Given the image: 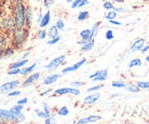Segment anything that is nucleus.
Returning a JSON list of instances; mask_svg holds the SVG:
<instances>
[{"label": "nucleus", "instance_id": "f8f14e48", "mask_svg": "<svg viewBox=\"0 0 149 124\" xmlns=\"http://www.w3.org/2000/svg\"><path fill=\"white\" fill-rule=\"evenodd\" d=\"M32 8L30 6H25V27L26 28H30L31 25V22H32Z\"/></svg>", "mask_w": 149, "mask_h": 124}, {"label": "nucleus", "instance_id": "864d4df0", "mask_svg": "<svg viewBox=\"0 0 149 124\" xmlns=\"http://www.w3.org/2000/svg\"><path fill=\"white\" fill-rule=\"evenodd\" d=\"M113 11H115L116 13H123V12H124V9H123V8H120V7H115V8H113Z\"/></svg>", "mask_w": 149, "mask_h": 124}, {"label": "nucleus", "instance_id": "4be33fe9", "mask_svg": "<svg viewBox=\"0 0 149 124\" xmlns=\"http://www.w3.org/2000/svg\"><path fill=\"white\" fill-rule=\"evenodd\" d=\"M141 66H142V61H141V59H139V57H135V59L131 60L130 63H129V67H130V68L141 67Z\"/></svg>", "mask_w": 149, "mask_h": 124}, {"label": "nucleus", "instance_id": "9b49d317", "mask_svg": "<svg viewBox=\"0 0 149 124\" xmlns=\"http://www.w3.org/2000/svg\"><path fill=\"white\" fill-rule=\"evenodd\" d=\"M100 99V93L96 91V92H91L90 95H87L85 99H84V104L85 105H93L95 104L97 100Z\"/></svg>", "mask_w": 149, "mask_h": 124}, {"label": "nucleus", "instance_id": "a878e982", "mask_svg": "<svg viewBox=\"0 0 149 124\" xmlns=\"http://www.w3.org/2000/svg\"><path fill=\"white\" fill-rule=\"evenodd\" d=\"M90 18V13L87 11H84V12H80L78 14V21H85Z\"/></svg>", "mask_w": 149, "mask_h": 124}, {"label": "nucleus", "instance_id": "bf43d9fd", "mask_svg": "<svg viewBox=\"0 0 149 124\" xmlns=\"http://www.w3.org/2000/svg\"><path fill=\"white\" fill-rule=\"evenodd\" d=\"M146 61H147V63H149V55L148 56H146Z\"/></svg>", "mask_w": 149, "mask_h": 124}, {"label": "nucleus", "instance_id": "6e6552de", "mask_svg": "<svg viewBox=\"0 0 149 124\" xmlns=\"http://www.w3.org/2000/svg\"><path fill=\"white\" fill-rule=\"evenodd\" d=\"M9 41H10L9 35H7L5 31H2L0 29V52L9 46Z\"/></svg>", "mask_w": 149, "mask_h": 124}, {"label": "nucleus", "instance_id": "4468645a", "mask_svg": "<svg viewBox=\"0 0 149 124\" xmlns=\"http://www.w3.org/2000/svg\"><path fill=\"white\" fill-rule=\"evenodd\" d=\"M49 22H51V12L48 11L45 13V15H42V18L39 22V25H40V28H45L49 24Z\"/></svg>", "mask_w": 149, "mask_h": 124}, {"label": "nucleus", "instance_id": "2f4dec72", "mask_svg": "<svg viewBox=\"0 0 149 124\" xmlns=\"http://www.w3.org/2000/svg\"><path fill=\"white\" fill-rule=\"evenodd\" d=\"M125 89L127 90L129 92H131V93H138V92L140 91V89H139L136 85H126Z\"/></svg>", "mask_w": 149, "mask_h": 124}, {"label": "nucleus", "instance_id": "a211bd4d", "mask_svg": "<svg viewBox=\"0 0 149 124\" xmlns=\"http://www.w3.org/2000/svg\"><path fill=\"white\" fill-rule=\"evenodd\" d=\"M79 36H80L81 39H86V40H88V41L94 39L92 34H91V29H85V30L80 31V32H79Z\"/></svg>", "mask_w": 149, "mask_h": 124}, {"label": "nucleus", "instance_id": "bb28decb", "mask_svg": "<svg viewBox=\"0 0 149 124\" xmlns=\"http://www.w3.org/2000/svg\"><path fill=\"white\" fill-rule=\"evenodd\" d=\"M117 14H118V13H116V12L112 9V11H109V12L104 15V18L108 20V21H109V20H115V18H117Z\"/></svg>", "mask_w": 149, "mask_h": 124}, {"label": "nucleus", "instance_id": "680f3d73", "mask_svg": "<svg viewBox=\"0 0 149 124\" xmlns=\"http://www.w3.org/2000/svg\"><path fill=\"white\" fill-rule=\"evenodd\" d=\"M140 1H147V0H140Z\"/></svg>", "mask_w": 149, "mask_h": 124}, {"label": "nucleus", "instance_id": "69168bd1", "mask_svg": "<svg viewBox=\"0 0 149 124\" xmlns=\"http://www.w3.org/2000/svg\"><path fill=\"white\" fill-rule=\"evenodd\" d=\"M0 69H1V68H0Z\"/></svg>", "mask_w": 149, "mask_h": 124}, {"label": "nucleus", "instance_id": "aec40b11", "mask_svg": "<svg viewBox=\"0 0 149 124\" xmlns=\"http://www.w3.org/2000/svg\"><path fill=\"white\" fill-rule=\"evenodd\" d=\"M94 47V39H92L91 41H88V43H86L85 45H81V52H90V51H92Z\"/></svg>", "mask_w": 149, "mask_h": 124}, {"label": "nucleus", "instance_id": "412c9836", "mask_svg": "<svg viewBox=\"0 0 149 124\" xmlns=\"http://www.w3.org/2000/svg\"><path fill=\"white\" fill-rule=\"evenodd\" d=\"M28 63V60L26 59H23V60H19L17 62H14L9 66V68H23L25 64Z\"/></svg>", "mask_w": 149, "mask_h": 124}, {"label": "nucleus", "instance_id": "49530a36", "mask_svg": "<svg viewBox=\"0 0 149 124\" xmlns=\"http://www.w3.org/2000/svg\"><path fill=\"white\" fill-rule=\"evenodd\" d=\"M72 5H71V8H78L79 7V4H80V0H74L72 2H71Z\"/></svg>", "mask_w": 149, "mask_h": 124}, {"label": "nucleus", "instance_id": "f03ea898", "mask_svg": "<svg viewBox=\"0 0 149 124\" xmlns=\"http://www.w3.org/2000/svg\"><path fill=\"white\" fill-rule=\"evenodd\" d=\"M28 35H29V28H22V29H14L13 32L10 34V41L12 45L15 46V48H21L24 46L26 39H28Z\"/></svg>", "mask_w": 149, "mask_h": 124}, {"label": "nucleus", "instance_id": "423d86ee", "mask_svg": "<svg viewBox=\"0 0 149 124\" xmlns=\"http://www.w3.org/2000/svg\"><path fill=\"white\" fill-rule=\"evenodd\" d=\"M19 84V81H12V82H7V83H5V84L0 85V93L6 94V93H8V92H10V91H13V90L16 89Z\"/></svg>", "mask_w": 149, "mask_h": 124}, {"label": "nucleus", "instance_id": "b1692460", "mask_svg": "<svg viewBox=\"0 0 149 124\" xmlns=\"http://www.w3.org/2000/svg\"><path fill=\"white\" fill-rule=\"evenodd\" d=\"M57 115H60V116H67V115H69V109H68V107L67 106L60 107V108L57 109Z\"/></svg>", "mask_w": 149, "mask_h": 124}, {"label": "nucleus", "instance_id": "ddd939ff", "mask_svg": "<svg viewBox=\"0 0 149 124\" xmlns=\"http://www.w3.org/2000/svg\"><path fill=\"white\" fill-rule=\"evenodd\" d=\"M101 117L99 115H91L88 117H85V118H80L77 121L78 124H85V123H90V122H96V121H100Z\"/></svg>", "mask_w": 149, "mask_h": 124}, {"label": "nucleus", "instance_id": "393cba45", "mask_svg": "<svg viewBox=\"0 0 149 124\" xmlns=\"http://www.w3.org/2000/svg\"><path fill=\"white\" fill-rule=\"evenodd\" d=\"M8 114H9V110H7V109H0V120L2 122H7Z\"/></svg>", "mask_w": 149, "mask_h": 124}, {"label": "nucleus", "instance_id": "dca6fc26", "mask_svg": "<svg viewBox=\"0 0 149 124\" xmlns=\"http://www.w3.org/2000/svg\"><path fill=\"white\" fill-rule=\"evenodd\" d=\"M107 77H108V70L103 69V70H100V74L95 78H93L92 81H94V82H104L107 79Z\"/></svg>", "mask_w": 149, "mask_h": 124}, {"label": "nucleus", "instance_id": "f704fd0d", "mask_svg": "<svg viewBox=\"0 0 149 124\" xmlns=\"http://www.w3.org/2000/svg\"><path fill=\"white\" fill-rule=\"evenodd\" d=\"M103 8L107 9V11H112L115 8V6L112 5V2H110V1H104L103 2Z\"/></svg>", "mask_w": 149, "mask_h": 124}, {"label": "nucleus", "instance_id": "7ed1b4c3", "mask_svg": "<svg viewBox=\"0 0 149 124\" xmlns=\"http://www.w3.org/2000/svg\"><path fill=\"white\" fill-rule=\"evenodd\" d=\"M0 29H1L2 31H5L7 35H10V34L13 32V30L15 29L13 15L5 14L2 18H0Z\"/></svg>", "mask_w": 149, "mask_h": 124}, {"label": "nucleus", "instance_id": "79ce46f5", "mask_svg": "<svg viewBox=\"0 0 149 124\" xmlns=\"http://www.w3.org/2000/svg\"><path fill=\"white\" fill-rule=\"evenodd\" d=\"M106 39H107V40L113 39V31H112V30H108V31L106 32Z\"/></svg>", "mask_w": 149, "mask_h": 124}, {"label": "nucleus", "instance_id": "09e8293b", "mask_svg": "<svg viewBox=\"0 0 149 124\" xmlns=\"http://www.w3.org/2000/svg\"><path fill=\"white\" fill-rule=\"evenodd\" d=\"M148 51H149V44L148 45H146V46H143V47L140 50V52H141L142 54H146V52H148Z\"/></svg>", "mask_w": 149, "mask_h": 124}, {"label": "nucleus", "instance_id": "e433bc0d", "mask_svg": "<svg viewBox=\"0 0 149 124\" xmlns=\"http://www.w3.org/2000/svg\"><path fill=\"white\" fill-rule=\"evenodd\" d=\"M55 25H56V28L58 29V31H63V30H64V23H63L62 20H57Z\"/></svg>", "mask_w": 149, "mask_h": 124}, {"label": "nucleus", "instance_id": "de8ad7c7", "mask_svg": "<svg viewBox=\"0 0 149 124\" xmlns=\"http://www.w3.org/2000/svg\"><path fill=\"white\" fill-rule=\"evenodd\" d=\"M109 23H111L113 25H117V27H120L122 25V23L118 22V21H116V20H109Z\"/></svg>", "mask_w": 149, "mask_h": 124}, {"label": "nucleus", "instance_id": "603ef678", "mask_svg": "<svg viewBox=\"0 0 149 124\" xmlns=\"http://www.w3.org/2000/svg\"><path fill=\"white\" fill-rule=\"evenodd\" d=\"M88 0H80V4H79V7H84L86 5H88Z\"/></svg>", "mask_w": 149, "mask_h": 124}, {"label": "nucleus", "instance_id": "e2e57ef3", "mask_svg": "<svg viewBox=\"0 0 149 124\" xmlns=\"http://www.w3.org/2000/svg\"><path fill=\"white\" fill-rule=\"evenodd\" d=\"M13 1H15V0H13Z\"/></svg>", "mask_w": 149, "mask_h": 124}, {"label": "nucleus", "instance_id": "6e6d98bb", "mask_svg": "<svg viewBox=\"0 0 149 124\" xmlns=\"http://www.w3.org/2000/svg\"><path fill=\"white\" fill-rule=\"evenodd\" d=\"M99 74H100V70L95 71V72H94V74H92V75H91V76H90V78H91V79H93V78H95V77H96V76H97V75H99Z\"/></svg>", "mask_w": 149, "mask_h": 124}, {"label": "nucleus", "instance_id": "8fccbe9b", "mask_svg": "<svg viewBox=\"0 0 149 124\" xmlns=\"http://www.w3.org/2000/svg\"><path fill=\"white\" fill-rule=\"evenodd\" d=\"M17 104H19V105H23V106H24V105H26V104H28V99H26V98L21 99V100H19V101H17Z\"/></svg>", "mask_w": 149, "mask_h": 124}, {"label": "nucleus", "instance_id": "1a4fd4ad", "mask_svg": "<svg viewBox=\"0 0 149 124\" xmlns=\"http://www.w3.org/2000/svg\"><path fill=\"white\" fill-rule=\"evenodd\" d=\"M85 63H86V59H85V57H83L81 60H79L78 62H76L74 64H72V66H70V67H67V68L62 69V74H68V72L76 71L77 69H79L81 66H84Z\"/></svg>", "mask_w": 149, "mask_h": 124}, {"label": "nucleus", "instance_id": "39448f33", "mask_svg": "<svg viewBox=\"0 0 149 124\" xmlns=\"http://www.w3.org/2000/svg\"><path fill=\"white\" fill-rule=\"evenodd\" d=\"M64 61H65V55H60V56L55 57L54 60H52L48 64H46L45 69H47V70H55L56 68H58Z\"/></svg>", "mask_w": 149, "mask_h": 124}, {"label": "nucleus", "instance_id": "4d7b16f0", "mask_svg": "<svg viewBox=\"0 0 149 124\" xmlns=\"http://www.w3.org/2000/svg\"><path fill=\"white\" fill-rule=\"evenodd\" d=\"M112 1H115V2H118V4H123V2H124V0H112Z\"/></svg>", "mask_w": 149, "mask_h": 124}, {"label": "nucleus", "instance_id": "37998d69", "mask_svg": "<svg viewBox=\"0 0 149 124\" xmlns=\"http://www.w3.org/2000/svg\"><path fill=\"white\" fill-rule=\"evenodd\" d=\"M8 94V97H16V95H19L21 94V91H19V90H13V91H10V92H8L7 93Z\"/></svg>", "mask_w": 149, "mask_h": 124}, {"label": "nucleus", "instance_id": "c756f323", "mask_svg": "<svg viewBox=\"0 0 149 124\" xmlns=\"http://www.w3.org/2000/svg\"><path fill=\"white\" fill-rule=\"evenodd\" d=\"M140 90H148L149 89V82H136L135 84Z\"/></svg>", "mask_w": 149, "mask_h": 124}, {"label": "nucleus", "instance_id": "473e14b6", "mask_svg": "<svg viewBox=\"0 0 149 124\" xmlns=\"http://www.w3.org/2000/svg\"><path fill=\"white\" fill-rule=\"evenodd\" d=\"M42 108H44V113H45V115H46V117H49L52 114H51V109H49V107L47 105V102H42Z\"/></svg>", "mask_w": 149, "mask_h": 124}, {"label": "nucleus", "instance_id": "9d476101", "mask_svg": "<svg viewBox=\"0 0 149 124\" xmlns=\"http://www.w3.org/2000/svg\"><path fill=\"white\" fill-rule=\"evenodd\" d=\"M40 77V74L39 72H33V74H31L28 78H25V81L22 83V88H29V86H31L35 82H37L38 78Z\"/></svg>", "mask_w": 149, "mask_h": 124}, {"label": "nucleus", "instance_id": "0e129e2a", "mask_svg": "<svg viewBox=\"0 0 149 124\" xmlns=\"http://www.w3.org/2000/svg\"><path fill=\"white\" fill-rule=\"evenodd\" d=\"M148 91H149V89H148Z\"/></svg>", "mask_w": 149, "mask_h": 124}, {"label": "nucleus", "instance_id": "c85d7f7f", "mask_svg": "<svg viewBox=\"0 0 149 124\" xmlns=\"http://www.w3.org/2000/svg\"><path fill=\"white\" fill-rule=\"evenodd\" d=\"M10 110L15 114V115H19V113H22V110H23V105H16V106H14V107H12L10 108Z\"/></svg>", "mask_w": 149, "mask_h": 124}, {"label": "nucleus", "instance_id": "20e7f679", "mask_svg": "<svg viewBox=\"0 0 149 124\" xmlns=\"http://www.w3.org/2000/svg\"><path fill=\"white\" fill-rule=\"evenodd\" d=\"M54 94L55 95H60V97H62V95H65V94H72L74 97H78L79 94H80V91L78 88H61V89H57L54 91Z\"/></svg>", "mask_w": 149, "mask_h": 124}, {"label": "nucleus", "instance_id": "ea45409f", "mask_svg": "<svg viewBox=\"0 0 149 124\" xmlns=\"http://www.w3.org/2000/svg\"><path fill=\"white\" fill-rule=\"evenodd\" d=\"M52 123H55V117H54V115H51L49 117H46V118H45V124H52Z\"/></svg>", "mask_w": 149, "mask_h": 124}, {"label": "nucleus", "instance_id": "a19ab883", "mask_svg": "<svg viewBox=\"0 0 149 124\" xmlns=\"http://www.w3.org/2000/svg\"><path fill=\"white\" fill-rule=\"evenodd\" d=\"M35 113H36V115H37L38 117H40V118H46V115H45L44 110H40V109H36V110H35Z\"/></svg>", "mask_w": 149, "mask_h": 124}, {"label": "nucleus", "instance_id": "13d9d810", "mask_svg": "<svg viewBox=\"0 0 149 124\" xmlns=\"http://www.w3.org/2000/svg\"><path fill=\"white\" fill-rule=\"evenodd\" d=\"M29 54H30V52H26V53H24V55H23V59H25V57H26Z\"/></svg>", "mask_w": 149, "mask_h": 124}, {"label": "nucleus", "instance_id": "c03bdc74", "mask_svg": "<svg viewBox=\"0 0 149 124\" xmlns=\"http://www.w3.org/2000/svg\"><path fill=\"white\" fill-rule=\"evenodd\" d=\"M54 1H55V0H44V6H45L46 8H49V7L54 4Z\"/></svg>", "mask_w": 149, "mask_h": 124}, {"label": "nucleus", "instance_id": "c9c22d12", "mask_svg": "<svg viewBox=\"0 0 149 124\" xmlns=\"http://www.w3.org/2000/svg\"><path fill=\"white\" fill-rule=\"evenodd\" d=\"M21 72V68H9V70L7 71V75H19Z\"/></svg>", "mask_w": 149, "mask_h": 124}, {"label": "nucleus", "instance_id": "5fc2aeb1", "mask_svg": "<svg viewBox=\"0 0 149 124\" xmlns=\"http://www.w3.org/2000/svg\"><path fill=\"white\" fill-rule=\"evenodd\" d=\"M49 93H52V90L51 89L47 90V91H45V92H42L40 95H41V97H45V95H47V94H49Z\"/></svg>", "mask_w": 149, "mask_h": 124}, {"label": "nucleus", "instance_id": "7c9ffc66", "mask_svg": "<svg viewBox=\"0 0 149 124\" xmlns=\"http://www.w3.org/2000/svg\"><path fill=\"white\" fill-rule=\"evenodd\" d=\"M37 37H38V39H45V38L47 37V31H46L44 28H41L37 32Z\"/></svg>", "mask_w": 149, "mask_h": 124}, {"label": "nucleus", "instance_id": "a18cd8bd", "mask_svg": "<svg viewBox=\"0 0 149 124\" xmlns=\"http://www.w3.org/2000/svg\"><path fill=\"white\" fill-rule=\"evenodd\" d=\"M84 85V83L83 82H79V81H76V82H72L71 83V86H74V88H80V86H83Z\"/></svg>", "mask_w": 149, "mask_h": 124}, {"label": "nucleus", "instance_id": "6ab92c4d", "mask_svg": "<svg viewBox=\"0 0 149 124\" xmlns=\"http://www.w3.org/2000/svg\"><path fill=\"white\" fill-rule=\"evenodd\" d=\"M37 67V64L36 63H32L31 66H29V67H25V68H23V69H21V75L22 76H26V75H29V74H31L32 71L35 70V68Z\"/></svg>", "mask_w": 149, "mask_h": 124}, {"label": "nucleus", "instance_id": "0eeeda50", "mask_svg": "<svg viewBox=\"0 0 149 124\" xmlns=\"http://www.w3.org/2000/svg\"><path fill=\"white\" fill-rule=\"evenodd\" d=\"M145 44H146V39H143V38L136 39V40L131 45V47H130V50H129V52H127V54L135 53V52L140 51V50L145 46Z\"/></svg>", "mask_w": 149, "mask_h": 124}, {"label": "nucleus", "instance_id": "3c124183", "mask_svg": "<svg viewBox=\"0 0 149 124\" xmlns=\"http://www.w3.org/2000/svg\"><path fill=\"white\" fill-rule=\"evenodd\" d=\"M17 118H19V122H23V121H25V116H24L22 113H19V115H17Z\"/></svg>", "mask_w": 149, "mask_h": 124}, {"label": "nucleus", "instance_id": "58836bf2", "mask_svg": "<svg viewBox=\"0 0 149 124\" xmlns=\"http://www.w3.org/2000/svg\"><path fill=\"white\" fill-rule=\"evenodd\" d=\"M61 40V37H60V35L57 36V37H54V38H51L49 39V41H47V45H54V44H56L57 41H60Z\"/></svg>", "mask_w": 149, "mask_h": 124}, {"label": "nucleus", "instance_id": "4c0bfd02", "mask_svg": "<svg viewBox=\"0 0 149 124\" xmlns=\"http://www.w3.org/2000/svg\"><path fill=\"white\" fill-rule=\"evenodd\" d=\"M102 88H103V85H102V84H99V85H95V86H92V88L87 89V92H88V93H91V92H96V91L101 90Z\"/></svg>", "mask_w": 149, "mask_h": 124}, {"label": "nucleus", "instance_id": "f3484780", "mask_svg": "<svg viewBox=\"0 0 149 124\" xmlns=\"http://www.w3.org/2000/svg\"><path fill=\"white\" fill-rule=\"evenodd\" d=\"M15 53V50L13 47H6L3 51L0 52V59H3V57H9L12 55H14Z\"/></svg>", "mask_w": 149, "mask_h": 124}, {"label": "nucleus", "instance_id": "72a5a7b5", "mask_svg": "<svg viewBox=\"0 0 149 124\" xmlns=\"http://www.w3.org/2000/svg\"><path fill=\"white\" fill-rule=\"evenodd\" d=\"M112 88H125L127 84L124 83V82H120V81H115L111 83Z\"/></svg>", "mask_w": 149, "mask_h": 124}, {"label": "nucleus", "instance_id": "5701e85b", "mask_svg": "<svg viewBox=\"0 0 149 124\" xmlns=\"http://www.w3.org/2000/svg\"><path fill=\"white\" fill-rule=\"evenodd\" d=\"M58 29L56 28V25H53L49 28L48 32H47V36H49V38H54V37H57L58 36Z\"/></svg>", "mask_w": 149, "mask_h": 124}, {"label": "nucleus", "instance_id": "cd10ccee", "mask_svg": "<svg viewBox=\"0 0 149 124\" xmlns=\"http://www.w3.org/2000/svg\"><path fill=\"white\" fill-rule=\"evenodd\" d=\"M99 29H100V22H96V23H94L93 27H92V29H91V34H92V36H93V38L96 35H97V32H99Z\"/></svg>", "mask_w": 149, "mask_h": 124}, {"label": "nucleus", "instance_id": "2eb2a0df", "mask_svg": "<svg viewBox=\"0 0 149 124\" xmlns=\"http://www.w3.org/2000/svg\"><path fill=\"white\" fill-rule=\"evenodd\" d=\"M58 78H60V75H58V74H54V75H51V76H47V77L44 79L42 84H44V85H52V84L55 83Z\"/></svg>", "mask_w": 149, "mask_h": 124}, {"label": "nucleus", "instance_id": "f257e3e1", "mask_svg": "<svg viewBox=\"0 0 149 124\" xmlns=\"http://www.w3.org/2000/svg\"><path fill=\"white\" fill-rule=\"evenodd\" d=\"M13 20L15 29H22L25 27V4L23 0H15L13 5Z\"/></svg>", "mask_w": 149, "mask_h": 124}, {"label": "nucleus", "instance_id": "052dcab7", "mask_svg": "<svg viewBox=\"0 0 149 124\" xmlns=\"http://www.w3.org/2000/svg\"><path fill=\"white\" fill-rule=\"evenodd\" d=\"M74 0H67V2H72Z\"/></svg>", "mask_w": 149, "mask_h": 124}]
</instances>
